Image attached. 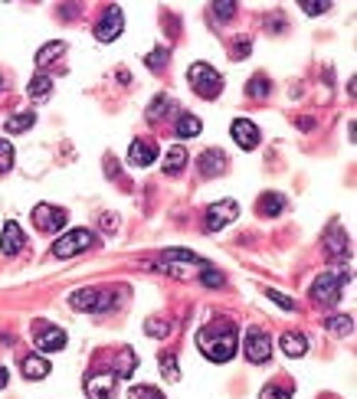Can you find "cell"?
<instances>
[{
    "mask_svg": "<svg viewBox=\"0 0 357 399\" xmlns=\"http://www.w3.org/2000/svg\"><path fill=\"white\" fill-rule=\"evenodd\" d=\"M233 10H236V4H213V13H216V17H233Z\"/></svg>",
    "mask_w": 357,
    "mask_h": 399,
    "instance_id": "obj_38",
    "label": "cell"
},
{
    "mask_svg": "<svg viewBox=\"0 0 357 399\" xmlns=\"http://www.w3.org/2000/svg\"><path fill=\"white\" fill-rule=\"evenodd\" d=\"M26 92H30V99H33V102H46V99H50V92H53V79L50 76H33L30 79V85H26Z\"/></svg>",
    "mask_w": 357,
    "mask_h": 399,
    "instance_id": "obj_17",
    "label": "cell"
},
{
    "mask_svg": "<svg viewBox=\"0 0 357 399\" xmlns=\"http://www.w3.org/2000/svg\"><path fill=\"white\" fill-rule=\"evenodd\" d=\"M269 89H273V85H269V79H265V76H253V82L246 85V92L253 95V99H263V95H269Z\"/></svg>",
    "mask_w": 357,
    "mask_h": 399,
    "instance_id": "obj_30",
    "label": "cell"
},
{
    "mask_svg": "<svg viewBox=\"0 0 357 399\" xmlns=\"http://www.w3.org/2000/svg\"><path fill=\"white\" fill-rule=\"evenodd\" d=\"M282 350H285L289 357H305L308 354L305 334H285V337H282Z\"/></svg>",
    "mask_w": 357,
    "mask_h": 399,
    "instance_id": "obj_20",
    "label": "cell"
},
{
    "mask_svg": "<svg viewBox=\"0 0 357 399\" xmlns=\"http://www.w3.org/2000/svg\"><path fill=\"white\" fill-rule=\"evenodd\" d=\"M13 167V145H7L4 137H0V174H7Z\"/></svg>",
    "mask_w": 357,
    "mask_h": 399,
    "instance_id": "obj_32",
    "label": "cell"
},
{
    "mask_svg": "<svg viewBox=\"0 0 357 399\" xmlns=\"http://www.w3.org/2000/svg\"><path fill=\"white\" fill-rule=\"evenodd\" d=\"M328 7H331V4H302V10H305V13H324Z\"/></svg>",
    "mask_w": 357,
    "mask_h": 399,
    "instance_id": "obj_39",
    "label": "cell"
},
{
    "mask_svg": "<svg viewBox=\"0 0 357 399\" xmlns=\"http://www.w3.org/2000/svg\"><path fill=\"white\" fill-rule=\"evenodd\" d=\"M33 344L43 350V354L62 350V347H66V331H62V327H53V324H36Z\"/></svg>",
    "mask_w": 357,
    "mask_h": 399,
    "instance_id": "obj_9",
    "label": "cell"
},
{
    "mask_svg": "<svg viewBox=\"0 0 357 399\" xmlns=\"http://www.w3.org/2000/svg\"><path fill=\"white\" fill-rule=\"evenodd\" d=\"M154 157H158V147L151 141H135L131 151H128V161L135 164V167H148V164H154Z\"/></svg>",
    "mask_w": 357,
    "mask_h": 399,
    "instance_id": "obj_15",
    "label": "cell"
},
{
    "mask_svg": "<svg viewBox=\"0 0 357 399\" xmlns=\"http://www.w3.org/2000/svg\"><path fill=\"white\" fill-rule=\"evenodd\" d=\"M95 246V236L89 230H72L66 232V236H60L56 242H53V255L56 259H72V255L85 252V249Z\"/></svg>",
    "mask_w": 357,
    "mask_h": 399,
    "instance_id": "obj_3",
    "label": "cell"
},
{
    "mask_svg": "<svg viewBox=\"0 0 357 399\" xmlns=\"http://www.w3.org/2000/svg\"><path fill=\"white\" fill-rule=\"evenodd\" d=\"M167 60H170V52H167V50H154V52H148V56H145V62H148L151 69L167 66Z\"/></svg>",
    "mask_w": 357,
    "mask_h": 399,
    "instance_id": "obj_34",
    "label": "cell"
},
{
    "mask_svg": "<svg viewBox=\"0 0 357 399\" xmlns=\"http://www.w3.org/2000/svg\"><path fill=\"white\" fill-rule=\"evenodd\" d=\"M33 121H36L33 111H20V115H10L4 128H7V131H13V135H20V131H26V128H33Z\"/></svg>",
    "mask_w": 357,
    "mask_h": 399,
    "instance_id": "obj_24",
    "label": "cell"
},
{
    "mask_svg": "<svg viewBox=\"0 0 357 399\" xmlns=\"http://www.w3.org/2000/svg\"><path fill=\"white\" fill-rule=\"evenodd\" d=\"M174 265H187V269H207V262L200 255L187 252V249H167L164 252V269H174Z\"/></svg>",
    "mask_w": 357,
    "mask_h": 399,
    "instance_id": "obj_13",
    "label": "cell"
},
{
    "mask_svg": "<svg viewBox=\"0 0 357 399\" xmlns=\"http://www.w3.org/2000/svg\"><path fill=\"white\" fill-rule=\"evenodd\" d=\"M62 52H66V43H60V40H56V43H46V46H43V50L36 52V66L46 69L53 60H60Z\"/></svg>",
    "mask_w": 357,
    "mask_h": 399,
    "instance_id": "obj_21",
    "label": "cell"
},
{
    "mask_svg": "<svg viewBox=\"0 0 357 399\" xmlns=\"http://www.w3.org/2000/svg\"><path fill=\"white\" fill-rule=\"evenodd\" d=\"M184 167H187V151H184V145H174L167 151V157H164V170L167 174H180Z\"/></svg>",
    "mask_w": 357,
    "mask_h": 399,
    "instance_id": "obj_19",
    "label": "cell"
},
{
    "mask_svg": "<svg viewBox=\"0 0 357 399\" xmlns=\"http://www.w3.org/2000/svg\"><path fill=\"white\" fill-rule=\"evenodd\" d=\"M145 331L151 334V337H167V334H170V321H158V317H151V321L145 324Z\"/></svg>",
    "mask_w": 357,
    "mask_h": 399,
    "instance_id": "obj_33",
    "label": "cell"
},
{
    "mask_svg": "<svg viewBox=\"0 0 357 399\" xmlns=\"http://www.w3.org/2000/svg\"><path fill=\"white\" fill-rule=\"evenodd\" d=\"M236 340H239V334L230 321H213L197 334V347H200V354H204L207 360L226 364V360L236 354Z\"/></svg>",
    "mask_w": 357,
    "mask_h": 399,
    "instance_id": "obj_1",
    "label": "cell"
},
{
    "mask_svg": "<svg viewBox=\"0 0 357 399\" xmlns=\"http://www.w3.org/2000/svg\"><path fill=\"white\" fill-rule=\"evenodd\" d=\"M135 364H138V357H135V350L131 347H125L119 354V366H115V376H121V380H128V376L135 373Z\"/></svg>",
    "mask_w": 357,
    "mask_h": 399,
    "instance_id": "obj_23",
    "label": "cell"
},
{
    "mask_svg": "<svg viewBox=\"0 0 357 399\" xmlns=\"http://www.w3.org/2000/svg\"><path fill=\"white\" fill-rule=\"evenodd\" d=\"M23 376H26V380H46V376H50V360L26 357L23 360Z\"/></svg>",
    "mask_w": 357,
    "mask_h": 399,
    "instance_id": "obj_18",
    "label": "cell"
},
{
    "mask_svg": "<svg viewBox=\"0 0 357 399\" xmlns=\"http://www.w3.org/2000/svg\"><path fill=\"white\" fill-rule=\"evenodd\" d=\"M33 223H36V230H43V232H60L66 226V210L40 203V206H33Z\"/></svg>",
    "mask_w": 357,
    "mask_h": 399,
    "instance_id": "obj_8",
    "label": "cell"
},
{
    "mask_svg": "<svg viewBox=\"0 0 357 399\" xmlns=\"http://www.w3.org/2000/svg\"><path fill=\"white\" fill-rule=\"evenodd\" d=\"M128 399H164V393L154 390V386H131V390H128Z\"/></svg>",
    "mask_w": 357,
    "mask_h": 399,
    "instance_id": "obj_31",
    "label": "cell"
},
{
    "mask_svg": "<svg viewBox=\"0 0 357 399\" xmlns=\"http://www.w3.org/2000/svg\"><path fill=\"white\" fill-rule=\"evenodd\" d=\"M246 357L249 364H265V360L273 357V340L265 331H249L246 334Z\"/></svg>",
    "mask_w": 357,
    "mask_h": 399,
    "instance_id": "obj_10",
    "label": "cell"
},
{
    "mask_svg": "<svg viewBox=\"0 0 357 399\" xmlns=\"http://www.w3.org/2000/svg\"><path fill=\"white\" fill-rule=\"evenodd\" d=\"M115 373H92L85 380V396L89 399H111L115 396Z\"/></svg>",
    "mask_w": 357,
    "mask_h": 399,
    "instance_id": "obj_11",
    "label": "cell"
},
{
    "mask_svg": "<svg viewBox=\"0 0 357 399\" xmlns=\"http://www.w3.org/2000/svg\"><path fill=\"white\" fill-rule=\"evenodd\" d=\"M69 305L76 308V311H92V315H102V311H109V308L115 305V301H111V291L79 288V291H72Z\"/></svg>",
    "mask_w": 357,
    "mask_h": 399,
    "instance_id": "obj_4",
    "label": "cell"
},
{
    "mask_svg": "<svg viewBox=\"0 0 357 399\" xmlns=\"http://www.w3.org/2000/svg\"><path fill=\"white\" fill-rule=\"evenodd\" d=\"M121 30H125V17H121V7H109L102 13V20L95 23V40L99 43H111L119 40Z\"/></svg>",
    "mask_w": 357,
    "mask_h": 399,
    "instance_id": "obj_7",
    "label": "cell"
},
{
    "mask_svg": "<svg viewBox=\"0 0 357 399\" xmlns=\"http://www.w3.org/2000/svg\"><path fill=\"white\" fill-rule=\"evenodd\" d=\"M239 216V203L236 200H220L207 210V232H220L223 226H230Z\"/></svg>",
    "mask_w": 357,
    "mask_h": 399,
    "instance_id": "obj_6",
    "label": "cell"
},
{
    "mask_svg": "<svg viewBox=\"0 0 357 399\" xmlns=\"http://www.w3.org/2000/svg\"><path fill=\"white\" fill-rule=\"evenodd\" d=\"M197 167L204 170L207 177H213V174H223V170H226V154H223V151H207V154H200Z\"/></svg>",
    "mask_w": 357,
    "mask_h": 399,
    "instance_id": "obj_16",
    "label": "cell"
},
{
    "mask_svg": "<svg viewBox=\"0 0 357 399\" xmlns=\"http://www.w3.org/2000/svg\"><path fill=\"white\" fill-rule=\"evenodd\" d=\"M7 380H10V373H7V366L0 364V386H7Z\"/></svg>",
    "mask_w": 357,
    "mask_h": 399,
    "instance_id": "obj_41",
    "label": "cell"
},
{
    "mask_svg": "<svg viewBox=\"0 0 357 399\" xmlns=\"http://www.w3.org/2000/svg\"><path fill=\"white\" fill-rule=\"evenodd\" d=\"M239 56H249V43H236V50H233V60H239Z\"/></svg>",
    "mask_w": 357,
    "mask_h": 399,
    "instance_id": "obj_40",
    "label": "cell"
},
{
    "mask_svg": "<svg viewBox=\"0 0 357 399\" xmlns=\"http://www.w3.org/2000/svg\"><path fill=\"white\" fill-rule=\"evenodd\" d=\"M259 399H292V393L289 390H279V386H265Z\"/></svg>",
    "mask_w": 357,
    "mask_h": 399,
    "instance_id": "obj_37",
    "label": "cell"
},
{
    "mask_svg": "<svg viewBox=\"0 0 357 399\" xmlns=\"http://www.w3.org/2000/svg\"><path fill=\"white\" fill-rule=\"evenodd\" d=\"M282 206H285V200H282L279 193H265L263 200H259V213H263V216H275V213H282Z\"/></svg>",
    "mask_w": 357,
    "mask_h": 399,
    "instance_id": "obj_26",
    "label": "cell"
},
{
    "mask_svg": "<svg viewBox=\"0 0 357 399\" xmlns=\"http://www.w3.org/2000/svg\"><path fill=\"white\" fill-rule=\"evenodd\" d=\"M265 295L273 298V301H275V305H279V308H285V311H295V301H292V298H285V295H282V291H275V288H265Z\"/></svg>",
    "mask_w": 357,
    "mask_h": 399,
    "instance_id": "obj_35",
    "label": "cell"
},
{
    "mask_svg": "<svg viewBox=\"0 0 357 399\" xmlns=\"http://www.w3.org/2000/svg\"><path fill=\"white\" fill-rule=\"evenodd\" d=\"M187 79H190V89H194L200 99H216V95L223 92V76L213 66H207V62H194Z\"/></svg>",
    "mask_w": 357,
    "mask_h": 399,
    "instance_id": "obj_2",
    "label": "cell"
},
{
    "mask_svg": "<svg viewBox=\"0 0 357 399\" xmlns=\"http://www.w3.org/2000/svg\"><path fill=\"white\" fill-rule=\"evenodd\" d=\"M230 135H233V141H236L243 151H253V147L259 145V128H256L249 118H236V121H233Z\"/></svg>",
    "mask_w": 357,
    "mask_h": 399,
    "instance_id": "obj_12",
    "label": "cell"
},
{
    "mask_svg": "<svg viewBox=\"0 0 357 399\" xmlns=\"http://www.w3.org/2000/svg\"><path fill=\"white\" fill-rule=\"evenodd\" d=\"M204 285H210V288H220V285H223V275L216 272V269H210V265H207V269H204Z\"/></svg>",
    "mask_w": 357,
    "mask_h": 399,
    "instance_id": "obj_36",
    "label": "cell"
},
{
    "mask_svg": "<svg viewBox=\"0 0 357 399\" xmlns=\"http://www.w3.org/2000/svg\"><path fill=\"white\" fill-rule=\"evenodd\" d=\"M200 118L197 115H180V121H177V137H197L200 135Z\"/></svg>",
    "mask_w": 357,
    "mask_h": 399,
    "instance_id": "obj_25",
    "label": "cell"
},
{
    "mask_svg": "<svg viewBox=\"0 0 357 399\" xmlns=\"http://www.w3.org/2000/svg\"><path fill=\"white\" fill-rule=\"evenodd\" d=\"M170 108H174V102H170L167 95H158V99H154V102H151V108H148V118H151V121H158V118H161V115H167Z\"/></svg>",
    "mask_w": 357,
    "mask_h": 399,
    "instance_id": "obj_28",
    "label": "cell"
},
{
    "mask_svg": "<svg viewBox=\"0 0 357 399\" xmlns=\"http://www.w3.org/2000/svg\"><path fill=\"white\" fill-rule=\"evenodd\" d=\"M161 373L167 376L170 383H177V380H180V370H177V357H174V354H161Z\"/></svg>",
    "mask_w": 357,
    "mask_h": 399,
    "instance_id": "obj_29",
    "label": "cell"
},
{
    "mask_svg": "<svg viewBox=\"0 0 357 399\" xmlns=\"http://www.w3.org/2000/svg\"><path fill=\"white\" fill-rule=\"evenodd\" d=\"M23 246H26L23 230H20L17 223H7V226H4V232H0V249H4L7 255H17Z\"/></svg>",
    "mask_w": 357,
    "mask_h": 399,
    "instance_id": "obj_14",
    "label": "cell"
},
{
    "mask_svg": "<svg viewBox=\"0 0 357 399\" xmlns=\"http://www.w3.org/2000/svg\"><path fill=\"white\" fill-rule=\"evenodd\" d=\"M344 281H351V275H331V272L318 275L315 285H312V298H315L318 305H334L341 298V285Z\"/></svg>",
    "mask_w": 357,
    "mask_h": 399,
    "instance_id": "obj_5",
    "label": "cell"
},
{
    "mask_svg": "<svg viewBox=\"0 0 357 399\" xmlns=\"http://www.w3.org/2000/svg\"><path fill=\"white\" fill-rule=\"evenodd\" d=\"M324 246H328V252L334 255V259H344V255L351 252V246H348V236L341 230H331V236L324 239Z\"/></svg>",
    "mask_w": 357,
    "mask_h": 399,
    "instance_id": "obj_22",
    "label": "cell"
},
{
    "mask_svg": "<svg viewBox=\"0 0 357 399\" xmlns=\"http://www.w3.org/2000/svg\"><path fill=\"white\" fill-rule=\"evenodd\" d=\"M324 327H328L331 334H351V331H354V321H351L348 315H334V317H328V321H324Z\"/></svg>",
    "mask_w": 357,
    "mask_h": 399,
    "instance_id": "obj_27",
    "label": "cell"
}]
</instances>
